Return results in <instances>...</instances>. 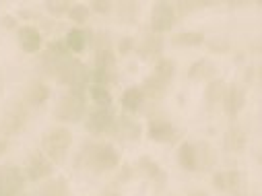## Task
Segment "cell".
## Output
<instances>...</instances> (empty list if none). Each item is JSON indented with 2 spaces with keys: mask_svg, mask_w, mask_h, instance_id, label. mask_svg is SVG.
I'll use <instances>...</instances> for the list:
<instances>
[{
  "mask_svg": "<svg viewBox=\"0 0 262 196\" xmlns=\"http://www.w3.org/2000/svg\"><path fill=\"white\" fill-rule=\"evenodd\" d=\"M79 163L93 173H107L120 167L122 155L112 143H87L81 149Z\"/></svg>",
  "mask_w": 262,
  "mask_h": 196,
  "instance_id": "cell-1",
  "label": "cell"
},
{
  "mask_svg": "<svg viewBox=\"0 0 262 196\" xmlns=\"http://www.w3.org/2000/svg\"><path fill=\"white\" fill-rule=\"evenodd\" d=\"M73 147V133L67 126H58V128H50L41 139V153L54 163V165H62L69 157V151Z\"/></svg>",
  "mask_w": 262,
  "mask_h": 196,
  "instance_id": "cell-2",
  "label": "cell"
},
{
  "mask_svg": "<svg viewBox=\"0 0 262 196\" xmlns=\"http://www.w3.org/2000/svg\"><path fill=\"white\" fill-rule=\"evenodd\" d=\"M87 114V93L83 89H69L56 103V120L62 124H79Z\"/></svg>",
  "mask_w": 262,
  "mask_h": 196,
  "instance_id": "cell-3",
  "label": "cell"
},
{
  "mask_svg": "<svg viewBox=\"0 0 262 196\" xmlns=\"http://www.w3.org/2000/svg\"><path fill=\"white\" fill-rule=\"evenodd\" d=\"M89 73H91V69L83 60L71 56L69 60H64L58 67L54 79H58L60 85L69 87V89H83L85 91L89 85Z\"/></svg>",
  "mask_w": 262,
  "mask_h": 196,
  "instance_id": "cell-4",
  "label": "cell"
},
{
  "mask_svg": "<svg viewBox=\"0 0 262 196\" xmlns=\"http://www.w3.org/2000/svg\"><path fill=\"white\" fill-rule=\"evenodd\" d=\"M29 120V107L21 99H11L7 101L3 116H0V135L3 137H15L23 133Z\"/></svg>",
  "mask_w": 262,
  "mask_h": 196,
  "instance_id": "cell-5",
  "label": "cell"
},
{
  "mask_svg": "<svg viewBox=\"0 0 262 196\" xmlns=\"http://www.w3.org/2000/svg\"><path fill=\"white\" fill-rule=\"evenodd\" d=\"M107 135L118 143H137L143 137V124L139 120H135V116L120 114V116H116L114 126Z\"/></svg>",
  "mask_w": 262,
  "mask_h": 196,
  "instance_id": "cell-6",
  "label": "cell"
},
{
  "mask_svg": "<svg viewBox=\"0 0 262 196\" xmlns=\"http://www.w3.org/2000/svg\"><path fill=\"white\" fill-rule=\"evenodd\" d=\"M116 110L114 107H87V114H85V128L87 133L93 135V137H101V135H107L112 126H114V120H116Z\"/></svg>",
  "mask_w": 262,
  "mask_h": 196,
  "instance_id": "cell-7",
  "label": "cell"
},
{
  "mask_svg": "<svg viewBox=\"0 0 262 196\" xmlns=\"http://www.w3.org/2000/svg\"><path fill=\"white\" fill-rule=\"evenodd\" d=\"M147 139L153 141V143H159V145H169V143H176L180 130L178 126L169 120V118H163V116H151L149 122H147Z\"/></svg>",
  "mask_w": 262,
  "mask_h": 196,
  "instance_id": "cell-8",
  "label": "cell"
},
{
  "mask_svg": "<svg viewBox=\"0 0 262 196\" xmlns=\"http://www.w3.org/2000/svg\"><path fill=\"white\" fill-rule=\"evenodd\" d=\"M178 21L173 3H165V0H159V3L153 5L151 9V31L157 35H163L165 31H171L173 25Z\"/></svg>",
  "mask_w": 262,
  "mask_h": 196,
  "instance_id": "cell-9",
  "label": "cell"
},
{
  "mask_svg": "<svg viewBox=\"0 0 262 196\" xmlns=\"http://www.w3.org/2000/svg\"><path fill=\"white\" fill-rule=\"evenodd\" d=\"M54 163L37 149V151H33L29 157H27V161H25V167H23V176H25V180H31V182H41V180H48V178H52V173H54Z\"/></svg>",
  "mask_w": 262,
  "mask_h": 196,
  "instance_id": "cell-10",
  "label": "cell"
},
{
  "mask_svg": "<svg viewBox=\"0 0 262 196\" xmlns=\"http://www.w3.org/2000/svg\"><path fill=\"white\" fill-rule=\"evenodd\" d=\"M25 182L23 169L15 165H0V196H21Z\"/></svg>",
  "mask_w": 262,
  "mask_h": 196,
  "instance_id": "cell-11",
  "label": "cell"
},
{
  "mask_svg": "<svg viewBox=\"0 0 262 196\" xmlns=\"http://www.w3.org/2000/svg\"><path fill=\"white\" fill-rule=\"evenodd\" d=\"M163 46H165V39L163 35H157L153 31H145L139 39H135V52L143 58V60H159L161 54H163Z\"/></svg>",
  "mask_w": 262,
  "mask_h": 196,
  "instance_id": "cell-12",
  "label": "cell"
},
{
  "mask_svg": "<svg viewBox=\"0 0 262 196\" xmlns=\"http://www.w3.org/2000/svg\"><path fill=\"white\" fill-rule=\"evenodd\" d=\"M246 103H248V91H246V87L242 83L227 85L225 95H223V101H221L225 116L227 118H237L242 114V110L246 107Z\"/></svg>",
  "mask_w": 262,
  "mask_h": 196,
  "instance_id": "cell-13",
  "label": "cell"
},
{
  "mask_svg": "<svg viewBox=\"0 0 262 196\" xmlns=\"http://www.w3.org/2000/svg\"><path fill=\"white\" fill-rule=\"evenodd\" d=\"M52 97V89L46 81L41 79H33L25 85L23 89V95H21V101L27 105V107H41L50 101Z\"/></svg>",
  "mask_w": 262,
  "mask_h": 196,
  "instance_id": "cell-14",
  "label": "cell"
},
{
  "mask_svg": "<svg viewBox=\"0 0 262 196\" xmlns=\"http://www.w3.org/2000/svg\"><path fill=\"white\" fill-rule=\"evenodd\" d=\"M17 39H19V46H21V50L25 54H39L41 52L43 37H41V29L37 25H33V23L19 25Z\"/></svg>",
  "mask_w": 262,
  "mask_h": 196,
  "instance_id": "cell-15",
  "label": "cell"
},
{
  "mask_svg": "<svg viewBox=\"0 0 262 196\" xmlns=\"http://www.w3.org/2000/svg\"><path fill=\"white\" fill-rule=\"evenodd\" d=\"M147 101H149V99H147L145 91L141 89V85H130V87H126V89L122 91V95H120V107H122V112L128 114V116L139 114V112L145 107Z\"/></svg>",
  "mask_w": 262,
  "mask_h": 196,
  "instance_id": "cell-16",
  "label": "cell"
},
{
  "mask_svg": "<svg viewBox=\"0 0 262 196\" xmlns=\"http://www.w3.org/2000/svg\"><path fill=\"white\" fill-rule=\"evenodd\" d=\"M219 77V67L211 58H201L190 64L188 69V79L194 83H209Z\"/></svg>",
  "mask_w": 262,
  "mask_h": 196,
  "instance_id": "cell-17",
  "label": "cell"
},
{
  "mask_svg": "<svg viewBox=\"0 0 262 196\" xmlns=\"http://www.w3.org/2000/svg\"><path fill=\"white\" fill-rule=\"evenodd\" d=\"M89 35H91V29L71 27L67 31V35H64V43H67V48L73 56H79L89 48Z\"/></svg>",
  "mask_w": 262,
  "mask_h": 196,
  "instance_id": "cell-18",
  "label": "cell"
},
{
  "mask_svg": "<svg viewBox=\"0 0 262 196\" xmlns=\"http://www.w3.org/2000/svg\"><path fill=\"white\" fill-rule=\"evenodd\" d=\"M244 182V173L237 169L227 171H215L213 173V188L217 192H235Z\"/></svg>",
  "mask_w": 262,
  "mask_h": 196,
  "instance_id": "cell-19",
  "label": "cell"
},
{
  "mask_svg": "<svg viewBox=\"0 0 262 196\" xmlns=\"http://www.w3.org/2000/svg\"><path fill=\"white\" fill-rule=\"evenodd\" d=\"M137 171L145 180H151V182H155L159 186H163V182H165V171L161 169V165L151 155H141L137 159Z\"/></svg>",
  "mask_w": 262,
  "mask_h": 196,
  "instance_id": "cell-20",
  "label": "cell"
},
{
  "mask_svg": "<svg viewBox=\"0 0 262 196\" xmlns=\"http://www.w3.org/2000/svg\"><path fill=\"white\" fill-rule=\"evenodd\" d=\"M176 161L184 171H199V155H196V143L184 141L176 151Z\"/></svg>",
  "mask_w": 262,
  "mask_h": 196,
  "instance_id": "cell-21",
  "label": "cell"
},
{
  "mask_svg": "<svg viewBox=\"0 0 262 196\" xmlns=\"http://www.w3.org/2000/svg\"><path fill=\"white\" fill-rule=\"evenodd\" d=\"M223 147L229 153H242L248 147V133L239 126H231L223 135Z\"/></svg>",
  "mask_w": 262,
  "mask_h": 196,
  "instance_id": "cell-22",
  "label": "cell"
},
{
  "mask_svg": "<svg viewBox=\"0 0 262 196\" xmlns=\"http://www.w3.org/2000/svg\"><path fill=\"white\" fill-rule=\"evenodd\" d=\"M225 89H227V83L221 77H217V79H213V81L207 83V87H205V103H207L209 110L221 105L223 95H225Z\"/></svg>",
  "mask_w": 262,
  "mask_h": 196,
  "instance_id": "cell-23",
  "label": "cell"
},
{
  "mask_svg": "<svg viewBox=\"0 0 262 196\" xmlns=\"http://www.w3.org/2000/svg\"><path fill=\"white\" fill-rule=\"evenodd\" d=\"M171 46L173 48H199L207 41L203 31H178L171 35Z\"/></svg>",
  "mask_w": 262,
  "mask_h": 196,
  "instance_id": "cell-24",
  "label": "cell"
},
{
  "mask_svg": "<svg viewBox=\"0 0 262 196\" xmlns=\"http://www.w3.org/2000/svg\"><path fill=\"white\" fill-rule=\"evenodd\" d=\"M85 93H87V99H91V103L95 107H112V103H114V97H112L110 87L89 83L87 89H85Z\"/></svg>",
  "mask_w": 262,
  "mask_h": 196,
  "instance_id": "cell-25",
  "label": "cell"
},
{
  "mask_svg": "<svg viewBox=\"0 0 262 196\" xmlns=\"http://www.w3.org/2000/svg\"><path fill=\"white\" fill-rule=\"evenodd\" d=\"M114 11H116L120 23H135L141 15V3L122 0V3H114Z\"/></svg>",
  "mask_w": 262,
  "mask_h": 196,
  "instance_id": "cell-26",
  "label": "cell"
},
{
  "mask_svg": "<svg viewBox=\"0 0 262 196\" xmlns=\"http://www.w3.org/2000/svg\"><path fill=\"white\" fill-rule=\"evenodd\" d=\"M93 69L118 71V56H116L114 48H101V50H93Z\"/></svg>",
  "mask_w": 262,
  "mask_h": 196,
  "instance_id": "cell-27",
  "label": "cell"
},
{
  "mask_svg": "<svg viewBox=\"0 0 262 196\" xmlns=\"http://www.w3.org/2000/svg\"><path fill=\"white\" fill-rule=\"evenodd\" d=\"M151 75L157 77L159 81L171 85V81H173V77H176V60L161 56L159 60L153 62V73H151Z\"/></svg>",
  "mask_w": 262,
  "mask_h": 196,
  "instance_id": "cell-28",
  "label": "cell"
},
{
  "mask_svg": "<svg viewBox=\"0 0 262 196\" xmlns=\"http://www.w3.org/2000/svg\"><path fill=\"white\" fill-rule=\"evenodd\" d=\"M196 155H199V169H211L217 161V153L207 141L196 143Z\"/></svg>",
  "mask_w": 262,
  "mask_h": 196,
  "instance_id": "cell-29",
  "label": "cell"
},
{
  "mask_svg": "<svg viewBox=\"0 0 262 196\" xmlns=\"http://www.w3.org/2000/svg\"><path fill=\"white\" fill-rule=\"evenodd\" d=\"M67 17L75 23V27H83L89 21L91 11H89V7L85 3H73L71 9H69V13H67Z\"/></svg>",
  "mask_w": 262,
  "mask_h": 196,
  "instance_id": "cell-30",
  "label": "cell"
},
{
  "mask_svg": "<svg viewBox=\"0 0 262 196\" xmlns=\"http://www.w3.org/2000/svg\"><path fill=\"white\" fill-rule=\"evenodd\" d=\"M39 196H69V186L62 178H48V184L41 186Z\"/></svg>",
  "mask_w": 262,
  "mask_h": 196,
  "instance_id": "cell-31",
  "label": "cell"
},
{
  "mask_svg": "<svg viewBox=\"0 0 262 196\" xmlns=\"http://www.w3.org/2000/svg\"><path fill=\"white\" fill-rule=\"evenodd\" d=\"M118 81V71H105V69H91L89 73V83H95V85H103V87H110Z\"/></svg>",
  "mask_w": 262,
  "mask_h": 196,
  "instance_id": "cell-32",
  "label": "cell"
},
{
  "mask_svg": "<svg viewBox=\"0 0 262 196\" xmlns=\"http://www.w3.org/2000/svg\"><path fill=\"white\" fill-rule=\"evenodd\" d=\"M71 5L73 3H69V0H48V3H43V9L48 17H67Z\"/></svg>",
  "mask_w": 262,
  "mask_h": 196,
  "instance_id": "cell-33",
  "label": "cell"
},
{
  "mask_svg": "<svg viewBox=\"0 0 262 196\" xmlns=\"http://www.w3.org/2000/svg\"><path fill=\"white\" fill-rule=\"evenodd\" d=\"M89 46L93 50H101V48H114V37L110 31H91L89 35Z\"/></svg>",
  "mask_w": 262,
  "mask_h": 196,
  "instance_id": "cell-34",
  "label": "cell"
},
{
  "mask_svg": "<svg viewBox=\"0 0 262 196\" xmlns=\"http://www.w3.org/2000/svg\"><path fill=\"white\" fill-rule=\"evenodd\" d=\"M87 7L91 11V15H101V17H107L114 11V3H112V0H91Z\"/></svg>",
  "mask_w": 262,
  "mask_h": 196,
  "instance_id": "cell-35",
  "label": "cell"
},
{
  "mask_svg": "<svg viewBox=\"0 0 262 196\" xmlns=\"http://www.w3.org/2000/svg\"><path fill=\"white\" fill-rule=\"evenodd\" d=\"M116 56H130L135 52V37H130V35H122L116 43Z\"/></svg>",
  "mask_w": 262,
  "mask_h": 196,
  "instance_id": "cell-36",
  "label": "cell"
},
{
  "mask_svg": "<svg viewBox=\"0 0 262 196\" xmlns=\"http://www.w3.org/2000/svg\"><path fill=\"white\" fill-rule=\"evenodd\" d=\"M118 180H120V182H130V180H135V165H130V163H120V167H118Z\"/></svg>",
  "mask_w": 262,
  "mask_h": 196,
  "instance_id": "cell-37",
  "label": "cell"
},
{
  "mask_svg": "<svg viewBox=\"0 0 262 196\" xmlns=\"http://www.w3.org/2000/svg\"><path fill=\"white\" fill-rule=\"evenodd\" d=\"M203 5L201 3H173V9H176V15H190L192 11L196 9H201Z\"/></svg>",
  "mask_w": 262,
  "mask_h": 196,
  "instance_id": "cell-38",
  "label": "cell"
},
{
  "mask_svg": "<svg viewBox=\"0 0 262 196\" xmlns=\"http://www.w3.org/2000/svg\"><path fill=\"white\" fill-rule=\"evenodd\" d=\"M0 25H3L7 31H17L19 29V19L15 15H3V19H0Z\"/></svg>",
  "mask_w": 262,
  "mask_h": 196,
  "instance_id": "cell-39",
  "label": "cell"
},
{
  "mask_svg": "<svg viewBox=\"0 0 262 196\" xmlns=\"http://www.w3.org/2000/svg\"><path fill=\"white\" fill-rule=\"evenodd\" d=\"M244 81H246V85L258 81V67H256V64H250V67L246 69V73H244Z\"/></svg>",
  "mask_w": 262,
  "mask_h": 196,
  "instance_id": "cell-40",
  "label": "cell"
},
{
  "mask_svg": "<svg viewBox=\"0 0 262 196\" xmlns=\"http://www.w3.org/2000/svg\"><path fill=\"white\" fill-rule=\"evenodd\" d=\"M209 50H211V52H219V54H223V52L229 50V43H227V41H221V39H219V41L215 39V41L209 43Z\"/></svg>",
  "mask_w": 262,
  "mask_h": 196,
  "instance_id": "cell-41",
  "label": "cell"
},
{
  "mask_svg": "<svg viewBox=\"0 0 262 196\" xmlns=\"http://www.w3.org/2000/svg\"><path fill=\"white\" fill-rule=\"evenodd\" d=\"M7 151H9V139L0 135V157H3Z\"/></svg>",
  "mask_w": 262,
  "mask_h": 196,
  "instance_id": "cell-42",
  "label": "cell"
},
{
  "mask_svg": "<svg viewBox=\"0 0 262 196\" xmlns=\"http://www.w3.org/2000/svg\"><path fill=\"white\" fill-rule=\"evenodd\" d=\"M103 196H122V194H120V192H105Z\"/></svg>",
  "mask_w": 262,
  "mask_h": 196,
  "instance_id": "cell-43",
  "label": "cell"
},
{
  "mask_svg": "<svg viewBox=\"0 0 262 196\" xmlns=\"http://www.w3.org/2000/svg\"><path fill=\"white\" fill-rule=\"evenodd\" d=\"M254 196H258V194H254Z\"/></svg>",
  "mask_w": 262,
  "mask_h": 196,
  "instance_id": "cell-44",
  "label": "cell"
}]
</instances>
